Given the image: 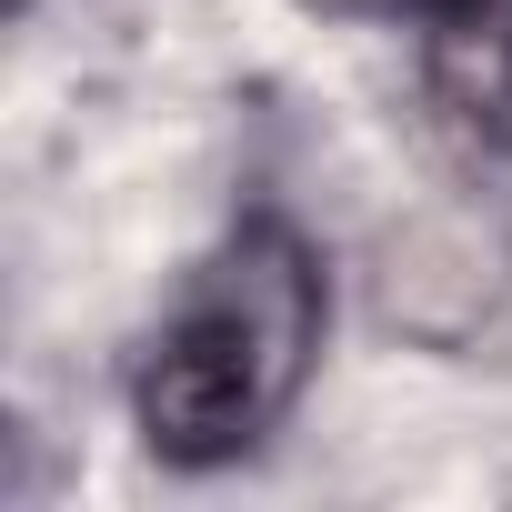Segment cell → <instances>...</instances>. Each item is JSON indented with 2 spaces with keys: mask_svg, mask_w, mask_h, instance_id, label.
Listing matches in <instances>:
<instances>
[{
  "mask_svg": "<svg viewBox=\"0 0 512 512\" xmlns=\"http://www.w3.org/2000/svg\"><path fill=\"white\" fill-rule=\"evenodd\" d=\"M332 272L292 211H241L181 272L171 312L131 352V432L171 472H221L262 452L322 372Z\"/></svg>",
  "mask_w": 512,
  "mask_h": 512,
  "instance_id": "6da1fadb",
  "label": "cell"
},
{
  "mask_svg": "<svg viewBox=\"0 0 512 512\" xmlns=\"http://www.w3.org/2000/svg\"><path fill=\"white\" fill-rule=\"evenodd\" d=\"M402 11H412V0H402Z\"/></svg>",
  "mask_w": 512,
  "mask_h": 512,
  "instance_id": "7a4b0ae2",
  "label": "cell"
}]
</instances>
